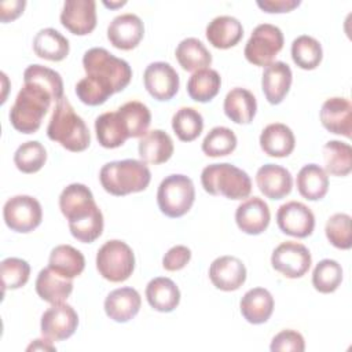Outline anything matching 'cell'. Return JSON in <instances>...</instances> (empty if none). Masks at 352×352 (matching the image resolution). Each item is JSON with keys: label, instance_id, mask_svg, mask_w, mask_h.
Here are the masks:
<instances>
[{"label": "cell", "instance_id": "cell-1", "mask_svg": "<svg viewBox=\"0 0 352 352\" xmlns=\"http://www.w3.org/2000/svg\"><path fill=\"white\" fill-rule=\"evenodd\" d=\"M82 66L87 76L76 84V95L88 106L103 104L113 94L126 88L132 78L129 63L100 47L84 54Z\"/></svg>", "mask_w": 352, "mask_h": 352}, {"label": "cell", "instance_id": "cell-2", "mask_svg": "<svg viewBox=\"0 0 352 352\" xmlns=\"http://www.w3.org/2000/svg\"><path fill=\"white\" fill-rule=\"evenodd\" d=\"M59 209L69 221L70 234L77 241L91 243L102 235L103 214L87 186L72 183L65 187L59 195Z\"/></svg>", "mask_w": 352, "mask_h": 352}, {"label": "cell", "instance_id": "cell-3", "mask_svg": "<svg viewBox=\"0 0 352 352\" xmlns=\"http://www.w3.org/2000/svg\"><path fill=\"white\" fill-rule=\"evenodd\" d=\"M47 136L73 153L87 150L91 143L88 126L74 111L67 98L56 102L47 126Z\"/></svg>", "mask_w": 352, "mask_h": 352}, {"label": "cell", "instance_id": "cell-4", "mask_svg": "<svg viewBox=\"0 0 352 352\" xmlns=\"http://www.w3.org/2000/svg\"><path fill=\"white\" fill-rule=\"evenodd\" d=\"M99 180L104 191L122 197L146 190L150 184L151 173L146 162L129 158L104 164L99 172Z\"/></svg>", "mask_w": 352, "mask_h": 352}, {"label": "cell", "instance_id": "cell-5", "mask_svg": "<svg viewBox=\"0 0 352 352\" xmlns=\"http://www.w3.org/2000/svg\"><path fill=\"white\" fill-rule=\"evenodd\" d=\"M52 100L51 94L43 87L25 82L10 110L11 125L21 133L37 132Z\"/></svg>", "mask_w": 352, "mask_h": 352}, {"label": "cell", "instance_id": "cell-6", "mask_svg": "<svg viewBox=\"0 0 352 352\" xmlns=\"http://www.w3.org/2000/svg\"><path fill=\"white\" fill-rule=\"evenodd\" d=\"M201 183L210 195H221L228 199H245L252 192L249 175L228 162L205 166L201 173Z\"/></svg>", "mask_w": 352, "mask_h": 352}, {"label": "cell", "instance_id": "cell-7", "mask_svg": "<svg viewBox=\"0 0 352 352\" xmlns=\"http://www.w3.org/2000/svg\"><path fill=\"white\" fill-rule=\"evenodd\" d=\"M195 188L192 180L180 173L166 176L157 191V204L160 210L172 219L184 216L192 206Z\"/></svg>", "mask_w": 352, "mask_h": 352}, {"label": "cell", "instance_id": "cell-8", "mask_svg": "<svg viewBox=\"0 0 352 352\" xmlns=\"http://www.w3.org/2000/svg\"><path fill=\"white\" fill-rule=\"evenodd\" d=\"M96 270L110 282L126 280L135 270V254L128 243L120 239L104 242L96 253Z\"/></svg>", "mask_w": 352, "mask_h": 352}, {"label": "cell", "instance_id": "cell-9", "mask_svg": "<svg viewBox=\"0 0 352 352\" xmlns=\"http://www.w3.org/2000/svg\"><path fill=\"white\" fill-rule=\"evenodd\" d=\"M283 48V33L282 30L271 23L257 25L246 45L245 58L249 63L254 66H268L274 62L275 56Z\"/></svg>", "mask_w": 352, "mask_h": 352}, {"label": "cell", "instance_id": "cell-10", "mask_svg": "<svg viewBox=\"0 0 352 352\" xmlns=\"http://www.w3.org/2000/svg\"><path fill=\"white\" fill-rule=\"evenodd\" d=\"M3 217L11 231L26 234L36 230L43 220L40 202L30 195H15L7 199Z\"/></svg>", "mask_w": 352, "mask_h": 352}, {"label": "cell", "instance_id": "cell-11", "mask_svg": "<svg viewBox=\"0 0 352 352\" xmlns=\"http://www.w3.org/2000/svg\"><path fill=\"white\" fill-rule=\"evenodd\" d=\"M311 261L308 248L294 241L282 242L275 248L271 256L272 268L290 279L304 276L311 267Z\"/></svg>", "mask_w": 352, "mask_h": 352}, {"label": "cell", "instance_id": "cell-12", "mask_svg": "<svg viewBox=\"0 0 352 352\" xmlns=\"http://www.w3.org/2000/svg\"><path fill=\"white\" fill-rule=\"evenodd\" d=\"M78 326V315L69 304H52L41 316V334L51 341H62L74 334Z\"/></svg>", "mask_w": 352, "mask_h": 352}, {"label": "cell", "instance_id": "cell-13", "mask_svg": "<svg viewBox=\"0 0 352 352\" xmlns=\"http://www.w3.org/2000/svg\"><path fill=\"white\" fill-rule=\"evenodd\" d=\"M276 223L283 234L294 238H307L315 228V216L302 202L290 201L279 206Z\"/></svg>", "mask_w": 352, "mask_h": 352}, {"label": "cell", "instance_id": "cell-14", "mask_svg": "<svg viewBox=\"0 0 352 352\" xmlns=\"http://www.w3.org/2000/svg\"><path fill=\"white\" fill-rule=\"evenodd\" d=\"M147 92L160 102L170 100L179 91L180 80L176 70L166 62H153L143 73Z\"/></svg>", "mask_w": 352, "mask_h": 352}, {"label": "cell", "instance_id": "cell-15", "mask_svg": "<svg viewBox=\"0 0 352 352\" xmlns=\"http://www.w3.org/2000/svg\"><path fill=\"white\" fill-rule=\"evenodd\" d=\"M60 23L76 36H87L96 28L94 0H67L60 12Z\"/></svg>", "mask_w": 352, "mask_h": 352}, {"label": "cell", "instance_id": "cell-16", "mask_svg": "<svg viewBox=\"0 0 352 352\" xmlns=\"http://www.w3.org/2000/svg\"><path fill=\"white\" fill-rule=\"evenodd\" d=\"M144 36V25L136 14L117 15L107 28L110 44L118 50L129 51L139 45Z\"/></svg>", "mask_w": 352, "mask_h": 352}, {"label": "cell", "instance_id": "cell-17", "mask_svg": "<svg viewBox=\"0 0 352 352\" xmlns=\"http://www.w3.org/2000/svg\"><path fill=\"white\" fill-rule=\"evenodd\" d=\"M209 278L216 289L223 292L238 290L246 280L245 264L234 256H220L209 267Z\"/></svg>", "mask_w": 352, "mask_h": 352}, {"label": "cell", "instance_id": "cell-18", "mask_svg": "<svg viewBox=\"0 0 352 352\" xmlns=\"http://www.w3.org/2000/svg\"><path fill=\"white\" fill-rule=\"evenodd\" d=\"M271 213L267 202L258 197L245 199L235 210V221L238 228L249 235L264 232L270 224Z\"/></svg>", "mask_w": 352, "mask_h": 352}, {"label": "cell", "instance_id": "cell-19", "mask_svg": "<svg viewBox=\"0 0 352 352\" xmlns=\"http://www.w3.org/2000/svg\"><path fill=\"white\" fill-rule=\"evenodd\" d=\"M322 125L331 133L351 138L352 132V104L346 98H329L319 113Z\"/></svg>", "mask_w": 352, "mask_h": 352}, {"label": "cell", "instance_id": "cell-20", "mask_svg": "<svg viewBox=\"0 0 352 352\" xmlns=\"http://www.w3.org/2000/svg\"><path fill=\"white\" fill-rule=\"evenodd\" d=\"M256 183L261 194L270 199H282L290 194L293 179L290 172L276 164H265L256 173Z\"/></svg>", "mask_w": 352, "mask_h": 352}, {"label": "cell", "instance_id": "cell-21", "mask_svg": "<svg viewBox=\"0 0 352 352\" xmlns=\"http://www.w3.org/2000/svg\"><path fill=\"white\" fill-rule=\"evenodd\" d=\"M292 69L287 63L276 60L264 67L261 76V89L271 104H279L287 95L292 85Z\"/></svg>", "mask_w": 352, "mask_h": 352}, {"label": "cell", "instance_id": "cell-22", "mask_svg": "<svg viewBox=\"0 0 352 352\" xmlns=\"http://www.w3.org/2000/svg\"><path fill=\"white\" fill-rule=\"evenodd\" d=\"M142 305L140 294L133 287H120L110 292L104 300L106 315L118 323L133 319Z\"/></svg>", "mask_w": 352, "mask_h": 352}, {"label": "cell", "instance_id": "cell-23", "mask_svg": "<svg viewBox=\"0 0 352 352\" xmlns=\"http://www.w3.org/2000/svg\"><path fill=\"white\" fill-rule=\"evenodd\" d=\"M242 37V23L231 15L216 16L206 26V38L209 44L219 50H228L235 47Z\"/></svg>", "mask_w": 352, "mask_h": 352}, {"label": "cell", "instance_id": "cell-24", "mask_svg": "<svg viewBox=\"0 0 352 352\" xmlns=\"http://www.w3.org/2000/svg\"><path fill=\"white\" fill-rule=\"evenodd\" d=\"M34 286L38 297L50 304L63 302L73 292V280L62 276L50 267L38 272Z\"/></svg>", "mask_w": 352, "mask_h": 352}, {"label": "cell", "instance_id": "cell-25", "mask_svg": "<svg viewBox=\"0 0 352 352\" xmlns=\"http://www.w3.org/2000/svg\"><path fill=\"white\" fill-rule=\"evenodd\" d=\"M241 314L252 324L265 323L274 312V297L264 287L248 290L239 302Z\"/></svg>", "mask_w": 352, "mask_h": 352}, {"label": "cell", "instance_id": "cell-26", "mask_svg": "<svg viewBox=\"0 0 352 352\" xmlns=\"http://www.w3.org/2000/svg\"><path fill=\"white\" fill-rule=\"evenodd\" d=\"M294 146L296 138L293 131L282 122L267 125L260 135V147L270 157H287L293 153Z\"/></svg>", "mask_w": 352, "mask_h": 352}, {"label": "cell", "instance_id": "cell-27", "mask_svg": "<svg viewBox=\"0 0 352 352\" xmlns=\"http://www.w3.org/2000/svg\"><path fill=\"white\" fill-rule=\"evenodd\" d=\"M138 151L146 164H164L173 154L172 138L162 129H153L146 132L138 144Z\"/></svg>", "mask_w": 352, "mask_h": 352}, {"label": "cell", "instance_id": "cell-28", "mask_svg": "<svg viewBox=\"0 0 352 352\" xmlns=\"http://www.w3.org/2000/svg\"><path fill=\"white\" fill-rule=\"evenodd\" d=\"M146 298L153 309L172 312L180 302V290L172 279L157 276L147 283Z\"/></svg>", "mask_w": 352, "mask_h": 352}, {"label": "cell", "instance_id": "cell-29", "mask_svg": "<svg viewBox=\"0 0 352 352\" xmlns=\"http://www.w3.org/2000/svg\"><path fill=\"white\" fill-rule=\"evenodd\" d=\"M223 109L232 122L250 124L256 116L257 102L249 89L236 87L226 95Z\"/></svg>", "mask_w": 352, "mask_h": 352}, {"label": "cell", "instance_id": "cell-30", "mask_svg": "<svg viewBox=\"0 0 352 352\" xmlns=\"http://www.w3.org/2000/svg\"><path fill=\"white\" fill-rule=\"evenodd\" d=\"M296 184L301 197L308 201H318L327 194L329 176L319 165L307 164L297 173Z\"/></svg>", "mask_w": 352, "mask_h": 352}, {"label": "cell", "instance_id": "cell-31", "mask_svg": "<svg viewBox=\"0 0 352 352\" xmlns=\"http://www.w3.org/2000/svg\"><path fill=\"white\" fill-rule=\"evenodd\" d=\"M69 40L52 28L41 29L33 38V51L41 59L63 60L69 55Z\"/></svg>", "mask_w": 352, "mask_h": 352}, {"label": "cell", "instance_id": "cell-32", "mask_svg": "<svg viewBox=\"0 0 352 352\" xmlns=\"http://www.w3.org/2000/svg\"><path fill=\"white\" fill-rule=\"evenodd\" d=\"M95 132L99 144L104 148H117L129 138L128 131L117 111H107L95 120Z\"/></svg>", "mask_w": 352, "mask_h": 352}, {"label": "cell", "instance_id": "cell-33", "mask_svg": "<svg viewBox=\"0 0 352 352\" xmlns=\"http://www.w3.org/2000/svg\"><path fill=\"white\" fill-rule=\"evenodd\" d=\"M175 55L179 65L186 72L208 69V66L212 63V54L205 47V44L195 37H187L182 40L176 47Z\"/></svg>", "mask_w": 352, "mask_h": 352}, {"label": "cell", "instance_id": "cell-34", "mask_svg": "<svg viewBox=\"0 0 352 352\" xmlns=\"http://www.w3.org/2000/svg\"><path fill=\"white\" fill-rule=\"evenodd\" d=\"M48 267L65 278L73 279L85 268V258L80 250L70 245H58L51 250Z\"/></svg>", "mask_w": 352, "mask_h": 352}, {"label": "cell", "instance_id": "cell-35", "mask_svg": "<svg viewBox=\"0 0 352 352\" xmlns=\"http://www.w3.org/2000/svg\"><path fill=\"white\" fill-rule=\"evenodd\" d=\"M221 78L213 69H202L194 72L187 81L188 96L199 103L210 102L220 91Z\"/></svg>", "mask_w": 352, "mask_h": 352}, {"label": "cell", "instance_id": "cell-36", "mask_svg": "<svg viewBox=\"0 0 352 352\" xmlns=\"http://www.w3.org/2000/svg\"><path fill=\"white\" fill-rule=\"evenodd\" d=\"M323 161L326 173L346 176L352 170V148L341 140H330L323 146Z\"/></svg>", "mask_w": 352, "mask_h": 352}, {"label": "cell", "instance_id": "cell-37", "mask_svg": "<svg viewBox=\"0 0 352 352\" xmlns=\"http://www.w3.org/2000/svg\"><path fill=\"white\" fill-rule=\"evenodd\" d=\"M323 58L320 43L308 36L301 34L292 43V59L302 70H314L319 66Z\"/></svg>", "mask_w": 352, "mask_h": 352}, {"label": "cell", "instance_id": "cell-38", "mask_svg": "<svg viewBox=\"0 0 352 352\" xmlns=\"http://www.w3.org/2000/svg\"><path fill=\"white\" fill-rule=\"evenodd\" d=\"M117 113L120 114L129 138H142L151 122V113L146 104L138 100L124 103Z\"/></svg>", "mask_w": 352, "mask_h": 352}, {"label": "cell", "instance_id": "cell-39", "mask_svg": "<svg viewBox=\"0 0 352 352\" xmlns=\"http://www.w3.org/2000/svg\"><path fill=\"white\" fill-rule=\"evenodd\" d=\"M23 82H34L47 89L54 102H59L63 98V81L58 72L41 66L30 65L23 72Z\"/></svg>", "mask_w": 352, "mask_h": 352}, {"label": "cell", "instance_id": "cell-40", "mask_svg": "<svg viewBox=\"0 0 352 352\" xmlns=\"http://www.w3.org/2000/svg\"><path fill=\"white\" fill-rule=\"evenodd\" d=\"M172 128L182 142H192L204 129V118L198 110L182 107L172 117Z\"/></svg>", "mask_w": 352, "mask_h": 352}, {"label": "cell", "instance_id": "cell-41", "mask_svg": "<svg viewBox=\"0 0 352 352\" xmlns=\"http://www.w3.org/2000/svg\"><path fill=\"white\" fill-rule=\"evenodd\" d=\"M47 151L44 146L37 140L22 143L14 154V164L22 173L38 172L44 166Z\"/></svg>", "mask_w": 352, "mask_h": 352}, {"label": "cell", "instance_id": "cell-42", "mask_svg": "<svg viewBox=\"0 0 352 352\" xmlns=\"http://www.w3.org/2000/svg\"><path fill=\"white\" fill-rule=\"evenodd\" d=\"M342 282V268L336 260L324 258L319 261L312 272L314 287L323 294L333 293Z\"/></svg>", "mask_w": 352, "mask_h": 352}, {"label": "cell", "instance_id": "cell-43", "mask_svg": "<svg viewBox=\"0 0 352 352\" xmlns=\"http://www.w3.org/2000/svg\"><path fill=\"white\" fill-rule=\"evenodd\" d=\"M236 136L227 126L212 128L202 142V151L208 157H224L231 154L236 147Z\"/></svg>", "mask_w": 352, "mask_h": 352}, {"label": "cell", "instance_id": "cell-44", "mask_svg": "<svg viewBox=\"0 0 352 352\" xmlns=\"http://www.w3.org/2000/svg\"><path fill=\"white\" fill-rule=\"evenodd\" d=\"M0 275L3 289H19L25 286L30 276V265L26 260L18 257H7L0 264Z\"/></svg>", "mask_w": 352, "mask_h": 352}, {"label": "cell", "instance_id": "cell-45", "mask_svg": "<svg viewBox=\"0 0 352 352\" xmlns=\"http://www.w3.org/2000/svg\"><path fill=\"white\" fill-rule=\"evenodd\" d=\"M326 236L329 242L342 250H348L352 246L351 236V216L346 213H336L329 217L324 227Z\"/></svg>", "mask_w": 352, "mask_h": 352}, {"label": "cell", "instance_id": "cell-46", "mask_svg": "<svg viewBox=\"0 0 352 352\" xmlns=\"http://www.w3.org/2000/svg\"><path fill=\"white\" fill-rule=\"evenodd\" d=\"M270 349L272 352H302L305 349L304 337L296 330H282L271 341Z\"/></svg>", "mask_w": 352, "mask_h": 352}, {"label": "cell", "instance_id": "cell-47", "mask_svg": "<svg viewBox=\"0 0 352 352\" xmlns=\"http://www.w3.org/2000/svg\"><path fill=\"white\" fill-rule=\"evenodd\" d=\"M191 260V250L184 245L170 248L162 257V267L166 271H179L184 268Z\"/></svg>", "mask_w": 352, "mask_h": 352}, {"label": "cell", "instance_id": "cell-48", "mask_svg": "<svg viewBox=\"0 0 352 352\" xmlns=\"http://www.w3.org/2000/svg\"><path fill=\"white\" fill-rule=\"evenodd\" d=\"M300 0H257L256 4L260 10L268 14L290 12L300 6Z\"/></svg>", "mask_w": 352, "mask_h": 352}, {"label": "cell", "instance_id": "cell-49", "mask_svg": "<svg viewBox=\"0 0 352 352\" xmlns=\"http://www.w3.org/2000/svg\"><path fill=\"white\" fill-rule=\"evenodd\" d=\"M26 6V1L21 0H14V1H3L0 6L1 10V22H10L16 19L22 12Z\"/></svg>", "mask_w": 352, "mask_h": 352}, {"label": "cell", "instance_id": "cell-50", "mask_svg": "<svg viewBox=\"0 0 352 352\" xmlns=\"http://www.w3.org/2000/svg\"><path fill=\"white\" fill-rule=\"evenodd\" d=\"M37 351V349H41V351H55V346L51 345V340H43V338H37L34 340L29 346H28V351Z\"/></svg>", "mask_w": 352, "mask_h": 352}, {"label": "cell", "instance_id": "cell-51", "mask_svg": "<svg viewBox=\"0 0 352 352\" xmlns=\"http://www.w3.org/2000/svg\"><path fill=\"white\" fill-rule=\"evenodd\" d=\"M126 4V1H116V3H113V1H103V6H106L107 8H118V7H122V6H125Z\"/></svg>", "mask_w": 352, "mask_h": 352}]
</instances>
